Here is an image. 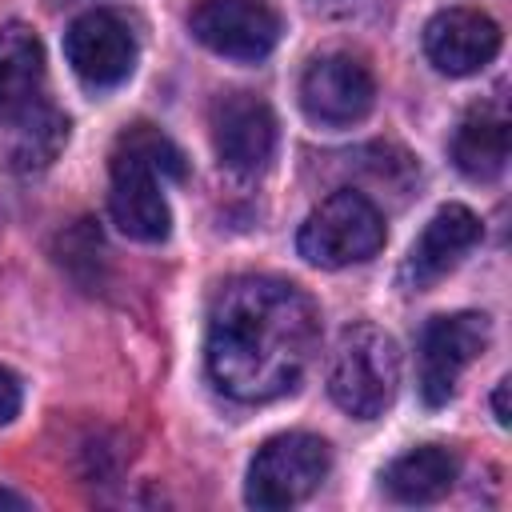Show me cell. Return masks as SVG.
Returning <instances> with one entry per match:
<instances>
[{"label": "cell", "instance_id": "6da1fadb", "mask_svg": "<svg viewBox=\"0 0 512 512\" xmlns=\"http://www.w3.org/2000/svg\"><path fill=\"white\" fill-rule=\"evenodd\" d=\"M320 344L312 300L280 276H232L204 332V364L212 384L240 404H268L300 384Z\"/></svg>", "mask_w": 512, "mask_h": 512}, {"label": "cell", "instance_id": "7a4b0ae2", "mask_svg": "<svg viewBox=\"0 0 512 512\" xmlns=\"http://www.w3.org/2000/svg\"><path fill=\"white\" fill-rule=\"evenodd\" d=\"M184 152L152 124H132L116 136L108 156V216L140 244H160L172 232L164 180H184Z\"/></svg>", "mask_w": 512, "mask_h": 512}, {"label": "cell", "instance_id": "3957f363", "mask_svg": "<svg viewBox=\"0 0 512 512\" xmlns=\"http://www.w3.org/2000/svg\"><path fill=\"white\" fill-rule=\"evenodd\" d=\"M400 388V348L376 324H352L340 332L332 364H328V392L336 408L356 420L380 416Z\"/></svg>", "mask_w": 512, "mask_h": 512}, {"label": "cell", "instance_id": "277c9868", "mask_svg": "<svg viewBox=\"0 0 512 512\" xmlns=\"http://www.w3.org/2000/svg\"><path fill=\"white\" fill-rule=\"evenodd\" d=\"M384 236L388 232L380 208L364 192L340 188L304 216L296 232V252L316 268H348L372 260L384 248Z\"/></svg>", "mask_w": 512, "mask_h": 512}, {"label": "cell", "instance_id": "5b68a950", "mask_svg": "<svg viewBox=\"0 0 512 512\" xmlns=\"http://www.w3.org/2000/svg\"><path fill=\"white\" fill-rule=\"evenodd\" d=\"M328 468H332V452L320 436L280 432V436L264 440L260 452L252 456L248 480H244V500L264 512L292 508L320 488Z\"/></svg>", "mask_w": 512, "mask_h": 512}, {"label": "cell", "instance_id": "8992f818", "mask_svg": "<svg viewBox=\"0 0 512 512\" xmlns=\"http://www.w3.org/2000/svg\"><path fill=\"white\" fill-rule=\"evenodd\" d=\"M376 104V80L364 60L348 52H324L316 56L300 76V108L312 124L348 128L364 120Z\"/></svg>", "mask_w": 512, "mask_h": 512}, {"label": "cell", "instance_id": "52a82bcc", "mask_svg": "<svg viewBox=\"0 0 512 512\" xmlns=\"http://www.w3.org/2000/svg\"><path fill=\"white\" fill-rule=\"evenodd\" d=\"M488 348V316L480 312H452L428 320L420 336V400L440 408L452 400L460 372Z\"/></svg>", "mask_w": 512, "mask_h": 512}, {"label": "cell", "instance_id": "ba28073f", "mask_svg": "<svg viewBox=\"0 0 512 512\" xmlns=\"http://www.w3.org/2000/svg\"><path fill=\"white\" fill-rule=\"evenodd\" d=\"M192 36L228 60H264L280 40V16L264 0H200L188 12Z\"/></svg>", "mask_w": 512, "mask_h": 512}, {"label": "cell", "instance_id": "9c48e42d", "mask_svg": "<svg viewBox=\"0 0 512 512\" xmlns=\"http://www.w3.org/2000/svg\"><path fill=\"white\" fill-rule=\"evenodd\" d=\"M64 56L88 88H116L136 68V36L120 12L92 8L68 24Z\"/></svg>", "mask_w": 512, "mask_h": 512}, {"label": "cell", "instance_id": "30bf717a", "mask_svg": "<svg viewBox=\"0 0 512 512\" xmlns=\"http://www.w3.org/2000/svg\"><path fill=\"white\" fill-rule=\"evenodd\" d=\"M212 148L224 168L256 176L276 156V116L252 92H224L212 104Z\"/></svg>", "mask_w": 512, "mask_h": 512}, {"label": "cell", "instance_id": "8fae6325", "mask_svg": "<svg viewBox=\"0 0 512 512\" xmlns=\"http://www.w3.org/2000/svg\"><path fill=\"white\" fill-rule=\"evenodd\" d=\"M500 52V24L480 8H444L424 24V56L444 76H472Z\"/></svg>", "mask_w": 512, "mask_h": 512}, {"label": "cell", "instance_id": "7c38bea8", "mask_svg": "<svg viewBox=\"0 0 512 512\" xmlns=\"http://www.w3.org/2000/svg\"><path fill=\"white\" fill-rule=\"evenodd\" d=\"M480 244V216L464 204H444L424 232L416 236V244L408 248V260L400 268V280L412 292L432 288L440 276H448L472 248Z\"/></svg>", "mask_w": 512, "mask_h": 512}, {"label": "cell", "instance_id": "4fadbf2b", "mask_svg": "<svg viewBox=\"0 0 512 512\" xmlns=\"http://www.w3.org/2000/svg\"><path fill=\"white\" fill-rule=\"evenodd\" d=\"M508 148H512V128L500 100L468 108L452 132V164L468 180H496L508 168Z\"/></svg>", "mask_w": 512, "mask_h": 512}, {"label": "cell", "instance_id": "5bb4252c", "mask_svg": "<svg viewBox=\"0 0 512 512\" xmlns=\"http://www.w3.org/2000/svg\"><path fill=\"white\" fill-rule=\"evenodd\" d=\"M44 88V44L40 36L12 20L0 28V124H12L40 100Z\"/></svg>", "mask_w": 512, "mask_h": 512}, {"label": "cell", "instance_id": "9a60e30c", "mask_svg": "<svg viewBox=\"0 0 512 512\" xmlns=\"http://www.w3.org/2000/svg\"><path fill=\"white\" fill-rule=\"evenodd\" d=\"M456 456L440 444H420L384 468V488L400 504H432L456 484Z\"/></svg>", "mask_w": 512, "mask_h": 512}, {"label": "cell", "instance_id": "2e32d148", "mask_svg": "<svg viewBox=\"0 0 512 512\" xmlns=\"http://www.w3.org/2000/svg\"><path fill=\"white\" fill-rule=\"evenodd\" d=\"M68 144V116L52 108L44 96L12 120V140H8V160L16 172H44L60 148Z\"/></svg>", "mask_w": 512, "mask_h": 512}, {"label": "cell", "instance_id": "e0dca14e", "mask_svg": "<svg viewBox=\"0 0 512 512\" xmlns=\"http://www.w3.org/2000/svg\"><path fill=\"white\" fill-rule=\"evenodd\" d=\"M16 412H20V380L8 368H0V424H8Z\"/></svg>", "mask_w": 512, "mask_h": 512}, {"label": "cell", "instance_id": "ac0fdd59", "mask_svg": "<svg viewBox=\"0 0 512 512\" xmlns=\"http://www.w3.org/2000/svg\"><path fill=\"white\" fill-rule=\"evenodd\" d=\"M372 0H312V8L316 12H324V16H356V12H364Z\"/></svg>", "mask_w": 512, "mask_h": 512}, {"label": "cell", "instance_id": "d6986e66", "mask_svg": "<svg viewBox=\"0 0 512 512\" xmlns=\"http://www.w3.org/2000/svg\"><path fill=\"white\" fill-rule=\"evenodd\" d=\"M508 388H512V384H508V380H500V384H496V392H492V416H496V424H500V428H508Z\"/></svg>", "mask_w": 512, "mask_h": 512}, {"label": "cell", "instance_id": "ffe728a7", "mask_svg": "<svg viewBox=\"0 0 512 512\" xmlns=\"http://www.w3.org/2000/svg\"><path fill=\"white\" fill-rule=\"evenodd\" d=\"M0 508H24V496H16V492L0 488Z\"/></svg>", "mask_w": 512, "mask_h": 512}]
</instances>
